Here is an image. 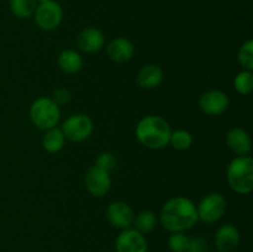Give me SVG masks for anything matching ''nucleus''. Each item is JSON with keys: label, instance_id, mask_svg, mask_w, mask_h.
Instances as JSON below:
<instances>
[{"label": "nucleus", "instance_id": "bb28decb", "mask_svg": "<svg viewBox=\"0 0 253 252\" xmlns=\"http://www.w3.org/2000/svg\"><path fill=\"white\" fill-rule=\"evenodd\" d=\"M185 252H208L207 241L202 237H193L189 239V245Z\"/></svg>", "mask_w": 253, "mask_h": 252}, {"label": "nucleus", "instance_id": "f3484780", "mask_svg": "<svg viewBox=\"0 0 253 252\" xmlns=\"http://www.w3.org/2000/svg\"><path fill=\"white\" fill-rule=\"evenodd\" d=\"M58 66L64 73H78L83 67V58L78 52L73 49H66L62 51L58 56Z\"/></svg>", "mask_w": 253, "mask_h": 252}, {"label": "nucleus", "instance_id": "4be33fe9", "mask_svg": "<svg viewBox=\"0 0 253 252\" xmlns=\"http://www.w3.org/2000/svg\"><path fill=\"white\" fill-rule=\"evenodd\" d=\"M169 143L173 146V148L178 151H185L192 146L193 137L188 131L185 130H177L170 133Z\"/></svg>", "mask_w": 253, "mask_h": 252}, {"label": "nucleus", "instance_id": "aec40b11", "mask_svg": "<svg viewBox=\"0 0 253 252\" xmlns=\"http://www.w3.org/2000/svg\"><path fill=\"white\" fill-rule=\"evenodd\" d=\"M135 220V230H137L138 232H141L142 235L148 234V232L152 231L156 227L157 224V219H156V215L153 211L150 210H145V211H141L140 214L136 216Z\"/></svg>", "mask_w": 253, "mask_h": 252}, {"label": "nucleus", "instance_id": "4468645a", "mask_svg": "<svg viewBox=\"0 0 253 252\" xmlns=\"http://www.w3.org/2000/svg\"><path fill=\"white\" fill-rule=\"evenodd\" d=\"M133 51L135 48H133L132 42L124 37L113 40L106 46V54L111 61L116 62V63L127 62L133 56Z\"/></svg>", "mask_w": 253, "mask_h": 252}, {"label": "nucleus", "instance_id": "7ed1b4c3", "mask_svg": "<svg viewBox=\"0 0 253 252\" xmlns=\"http://www.w3.org/2000/svg\"><path fill=\"white\" fill-rule=\"evenodd\" d=\"M230 188L239 194H249L253 189V160L250 156H239L227 167Z\"/></svg>", "mask_w": 253, "mask_h": 252}, {"label": "nucleus", "instance_id": "9b49d317", "mask_svg": "<svg viewBox=\"0 0 253 252\" xmlns=\"http://www.w3.org/2000/svg\"><path fill=\"white\" fill-rule=\"evenodd\" d=\"M106 219L114 227L124 230L128 229L135 216L130 205L124 202H114L106 209Z\"/></svg>", "mask_w": 253, "mask_h": 252}, {"label": "nucleus", "instance_id": "b1692460", "mask_svg": "<svg viewBox=\"0 0 253 252\" xmlns=\"http://www.w3.org/2000/svg\"><path fill=\"white\" fill-rule=\"evenodd\" d=\"M189 245V237L183 231L172 232L168 239V246L172 252H185Z\"/></svg>", "mask_w": 253, "mask_h": 252}, {"label": "nucleus", "instance_id": "f8f14e48", "mask_svg": "<svg viewBox=\"0 0 253 252\" xmlns=\"http://www.w3.org/2000/svg\"><path fill=\"white\" fill-rule=\"evenodd\" d=\"M215 247L219 252H234L240 244V232L234 225L225 224L215 234Z\"/></svg>", "mask_w": 253, "mask_h": 252}, {"label": "nucleus", "instance_id": "dca6fc26", "mask_svg": "<svg viewBox=\"0 0 253 252\" xmlns=\"http://www.w3.org/2000/svg\"><path fill=\"white\" fill-rule=\"evenodd\" d=\"M163 81V71L156 64H148L141 68L137 74V84L143 89L157 88Z\"/></svg>", "mask_w": 253, "mask_h": 252}, {"label": "nucleus", "instance_id": "20e7f679", "mask_svg": "<svg viewBox=\"0 0 253 252\" xmlns=\"http://www.w3.org/2000/svg\"><path fill=\"white\" fill-rule=\"evenodd\" d=\"M30 118L36 127L46 131L56 127L61 118V110L51 98L41 96L32 103L30 108Z\"/></svg>", "mask_w": 253, "mask_h": 252}, {"label": "nucleus", "instance_id": "2eb2a0df", "mask_svg": "<svg viewBox=\"0 0 253 252\" xmlns=\"http://www.w3.org/2000/svg\"><path fill=\"white\" fill-rule=\"evenodd\" d=\"M104 41L105 39L100 30L95 29V27H88L79 34L78 39H77V44L82 51L86 52V53H94V52L100 51L101 47L104 46Z\"/></svg>", "mask_w": 253, "mask_h": 252}, {"label": "nucleus", "instance_id": "f257e3e1", "mask_svg": "<svg viewBox=\"0 0 253 252\" xmlns=\"http://www.w3.org/2000/svg\"><path fill=\"white\" fill-rule=\"evenodd\" d=\"M197 207L184 197H175L168 200L161 210V224L170 232L185 231L198 222Z\"/></svg>", "mask_w": 253, "mask_h": 252}, {"label": "nucleus", "instance_id": "9d476101", "mask_svg": "<svg viewBox=\"0 0 253 252\" xmlns=\"http://www.w3.org/2000/svg\"><path fill=\"white\" fill-rule=\"evenodd\" d=\"M85 187L94 197H103L110 190V173L101 169L98 166H93L85 174Z\"/></svg>", "mask_w": 253, "mask_h": 252}, {"label": "nucleus", "instance_id": "cd10ccee", "mask_svg": "<svg viewBox=\"0 0 253 252\" xmlns=\"http://www.w3.org/2000/svg\"><path fill=\"white\" fill-rule=\"evenodd\" d=\"M37 4H40V2H44V1H48V0H36Z\"/></svg>", "mask_w": 253, "mask_h": 252}, {"label": "nucleus", "instance_id": "39448f33", "mask_svg": "<svg viewBox=\"0 0 253 252\" xmlns=\"http://www.w3.org/2000/svg\"><path fill=\"white\" fill-rule=\"evenodd\" d=\"M226 207L227 202L224 195L220 193H210L200 200L197 207L198 219L208 224L216 222L225 214Z\"/></svg>", "mask_w": 253, "mask_h": 252}, {"label": "nucleus", "instance_id": "a878e982", "mask_svg": "<svg viewBox=\"0 0 253 252\" xmlns=\"http://www.w3.org/2000/svg\"><path fill=\"white\" fill-rule=\"evenodd\" d=\"M71 98H72L71 91H69L67 88L61 86V88L56 89V90L53 91V95H52L51 99L57 104V105L61 106V105H64V104L69 103Z\"/></svg>", "mask_w": 253, "mask_h": 252}, {"label": "nucleus", "instance_id": "412c9836", "mask_svg": "<svg viewBox=\"0 0 253 252\" xmlns=\"http://www.w3.org/2000/svg\"><path fill=\"white\" fill-rule=\"evenodd\" d=\"M234 86L237 93L242 95H249L253 90V73L252 71L244 69L234 79Z\"/></svg>", "mask_w": 253, "mask_h": 252}, {"label": "nucleus", "instance_id": "a211bd4d", "mask_svg": "<svg viewBox=\"0 0 253 252\" xmlns=\"http://www.w3.org/2000/svg\"><path fill=\"white\" fill-rule=\"evenodd\" d=\"M66 137L61 128L52 127L49 130H46V133L42 138V145L43 148L49 153H56L63 148Z\"/></svg>", "mask_w": 253, "mask_h": 252}, {"label": "nucleus", "instance_id": "f03ea898", "mask_svg": "<svg viewBox=\"0 0 253 252\" xmlns=\"http://www.w3.org/2000/svg\"><path fill=\"white\" fill-rule=\"evenodd\" d=\"M136 137L145 147L160 150L169 143L172 130L167 121L157 115H148L141 119L136 126Z\"/></svg>", "mask_w": 253, "mask_h": 252}, {"label": "nucleus", "instance_id": "0eeeda50", "mask_svg": "<svg viewBox=\"0 0 253 252\" xmlns=\"http://www.w3.org/2000/svg\"><path fill=\"white\" fill-rule=\"evenodd\" d=\"M61 130L63 131L66 138L73 142H81V141L86 140L93 133L94 125L89 116L84 114H76V115L69 116L64 121Z\"/></svg>", "mask_w": 253, "mask_h": 252}, {"label": "nucleus", "instance_id": "1a4fd4ad", "mask_svg": "<svg viewBox=\"0 0 253 252\" xmlns=\"http://www.w3.org/2000/svg\"><path fill=\"white\" fill-rule=\"evenodd\" d=\"M229 104L230 100L226 93L217 90V89L205 91L199 99L200 110L207 114V115L211 116H216L224 113L229 108Z\"/></svg>", "mask_w": 253, "mask_h": 252}, {"label": "nucleus", "instance_id": "5701e85b", "mask_svg": "<svg viewBox=\"0 0 253 252\" xmlns=\"http://www.w3.org/2000/svg\"><path fill=\"white\" fill-rule=\"evenodd\" d=\"M240 64L244 67L246 71H252L253 69V41L249 40L245 42L239 49V54H237Z\"/></svg>", "mask_w": 253, "mask_h": 252}, {"label": "nucleus", "instance_id": "ddd939ff", "mask_svg": "<svg viewBox=\"0 0 253 252\" xmlns=\"http://www.w3.org/2000/svg\"><path fill=\"white\" fill-rule=\"evenodd\" d=\"M227 147L239 156H247L251 152L252 141L249 133L240 127H234L226 135Z\"/></svg>", "mask_w": 253, "mask_h": 252}, {"label": "nucleus", "instance_id": "6ab92c4d", "mask_svg": "<svg viewBox=\"0 0 253 252\" xmlns=\"http://www.w3.org/2000/svg\"><path fill=\"white\" fill-rule=\"evenodd\" d=\"M36 7V0H10V9L12 14L20 19H26L34 15Z\"/></svg>", "mask_w": 253, "mask_h": 252}, {"label": "nucleus", "instance_id": "393cba45", "mask_svg": "<svg viewBox=\"0 0 253 252\" xmlns=\"http://www.w3.org/2000/svg\"><path fill=\"white\" fill-rule=\"evenodd\" d=\"M101 169L106 170V172L110 173L111 170L115 169L116 167V158L113 153L110 152H103L98 156L96 158V165Z\"/></svg>", "mask_w": 253, "mask_h": 252}, {"label": "nucleus", "instance_id": "423d86ee", "mask_svg": "<svg viewBox=\"0 0 253 252\" xmlns=\"http://www.w3.org/2000/svg\"><path fill=\"white\" fill-rule=\"evenodd\" d=\"M35 21L40 29L44 31H52L57 29L63 19V10L58 2L53 0L40 2L35 10Z\"/></svg>", "mask_w": 253, "mask_h": 252}, {"label": "nucleus", "instance_id": "6e6552de", "mask_svg": "<svg viewBox=\"0 0 253 252\" xmlns=\"http://www.w3.org/2000/svg\"><path fill=\"white\" fill-rule=\"evenodd\" d=\"M118 252H147L148 245L145 235L135 229H124L115 242Z\"/></svg>", "mask_w": 253, "mask_h": 252}]
</instances>
